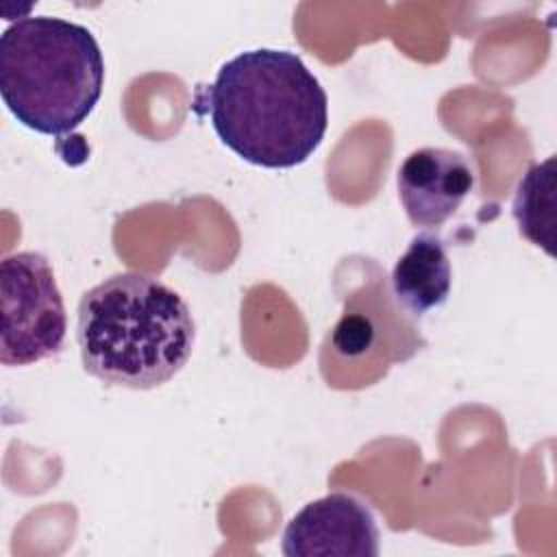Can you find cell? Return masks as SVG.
I'll use <instances>...</instances> for the list:
<instances>
[{
	"label": "cell",
	"mask_w": 557,
	"mask_h": 557,
	"mask_svg": "<svg viewBox=\"0 0 557 557\" xmlns=\"http://www.w3.org/2000/svg\"><path fill=\"white\" fill-rule=\"evenodd\" d=\"M450 259L446 244L433 233H418L392 268V292L411 315H424L450 294Z\"/></svg>",
	"instance_id": "cell-7"
},
{
	"label": "cell",
	"mask_w": 557,
	"mask_h": 557,
	"mask_svg": "<svg viewBox=\"0 0 557 557\" xmlns=\"http://www.w3.org/2000/svg\"><path fill=\"white\" fill-rule=\"evenodd\" d=\"M374 324L361 313H346L335 331L333 346L344 357H359L374 344Z\"/></svg>",
	"instance_id": "cell-9"
},
{
	"label": "cell",
	"mask_w": 557,
	"mask_h": 557,
	"mask_svg": "<svg viewBox=\"0 0 557 557\" xmlns=\"http://www.w3.org/2000/svg\"><path fill=\"white\" fill-rule=\"evenodd\" d=\"M220 141L252 165L285 170L305 163L329 126V98L305 61L257 48L228 59L207 91Z\"/></svg>",
	"instance_id": "cell-1"
},
{
	"label": "cell",
	"mask_w": 557,
	"mask_h": 557,
	"mask_svg": "<svg viewBox=\"0 0 557 557\" xmlns=\"http://www.w3.org/2000/svg\"><path fill=\"white\" fill-rule=\"evenodd\" d=\"M398 198L413 226H442L474 187L470 161L450 148H418L396 172Z\"/></svg>",
	"instance_id": "cell-6"
},
{
	"label": "cell",
	"mask_w": 557,
	"mask_h": 557,
	"mask_svg": "<svg viewBox=\"0 0 557 557\" xmlns=\"http://www.w3.org/2000/svg\"><path fill=\"white\" fill-rule=\"evenodd\" d=\"M104 59L83 24L28 15L0 35V94L26 128L61 137L78 128L102 96Z\"/></svg>",
	"instance_id": "cell-3"
},
{
	"label": "cell",
	"mask_w": 557,
	"mask_h": 557,
	"mask_svg": "<svg viewBox=\"0 0 557 557\" xmlns=\"http://www.w3.org/2000/svg\"><path fill=\"white\" fill-rule=\"evenodd\" d=\"M513 218L531 244L555 255V157L531 165L520 178L513 196Z\"/></svg>",
	"instance_id": "cell-8"
},
{
	"label": "cell",
	"mask_w": 557,
	"mask_h": 557,
	"mask_svg": "<svg viewBox=\"0 0 557 557\" xmlns=\"http://www.w3.org/2000/svg\"><path fill=\"white\" fill-rule=\"evenodd\" d=\"M76 342L83 368L96 379L152 389L189 361L196 324L172 287L141 272H120L83 294Z\"/></svg>",
	"instance_id": "cell-2"
},
{
	"label": "cell",
	"mask_w": 557,
	"mask_h": 557,
	"mask_svg": "<svg viewBox=\"0 0 557 557\" xmlns=\"http://www.w3.org/2000/svg\"><path fill=\"white\" fill-rule=\"evenodd\" d=\"M0 361L28 366L54 357L65 342L67 315L50 261L13 252L0 263Z\"/></svg>",
	"instance_id": "cell-4"
},
{
	"label": "cell",
	"mask_w": 557,
	"mask_h": 557,
	"mask_svg": "<svg viewBox=\"0 0 557 557\" xmlns=\"http://www.w3.org/2000/svg\"><path fill=\"white\" fill-rule=\"evenodd\" d=\"M379 537L374 513L363 500L331 492L294 513L281 548L287 557H376Z\"/></svg>",
	"instance_id": "cell-5"
}]
</instances>
